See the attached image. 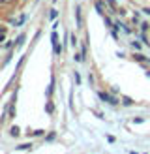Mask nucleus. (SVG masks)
<instances>
[{"label":"nucleus","mask_w":150,"mask_h":154,"mask_svg":"<svg viewBox=\"0 0 150 154\" xmlns=\"http://www.w3.org/2000/svg\"><path fill=\"white\" fill-rule=\"evenodd\" d=\"M98 98L101 100V102H105V103H109V105H118L120 102L112 96V94H109V92H98Z\"/></svg>","instance_id":"obj_1"},{"label":"nucleus","mask_w":150,"mask_h":154,"mask_svg":"<svg viewBox=\"0 0 150 154\" xmlns=\"http://www.w3.org/2000/svg\"><path fill=\"white\" fill-rule=\"evenodd\" d=\"M94 6H96V10H98V13H100V15L105 13V8H103V2H101V0H96Z\"/></svg>","instance_id":"obj_2"},{"label":"nucleus","mask_w":150,"mask_h":154,"mask_svg":"<svg viewBox=\"0 0 150 154\" xmlns=\"http://www.w3.org/2000/svg\"><path fill=\"white\" fill-rule=\"evenodd\" d=\"M133 58L137 60V62H148L146 55H142V53H135V55H133Z\"/></svg>","instance_id":"obj_3"},{"label":"nucleus","mask_w":150,"mask_h":154,"mask_svg":"<svg viewBox=\"0 0 150 154\" xmlns=\"http://www.w3.org/2000/svg\"><path fill=\"white\" fill-rule=\"evenodd\" d=\"M120 103H122V105H126V107H130V105H133V100H131L130 96H122V100H120Z\"/></svg>","instance_id":"obj_4"},{"label":"nucleus","mask_w":150,"mask_h":154,"mask_svg":"<svg viewBox=\"0 0 150 154\" xmlns=\"http://www.w3.org/2000/svg\"><path fill=\"white\" fill-rule=\"evenodd\" d=\"M25 21H26V13H22L21 17H19V21H11V23H13L15 26H21V25H22V23H25Z\"/></svg>","instance_id":"obj_5"},{"label":"nucleus","mask_w":150,"mask_h":154,"mask_svg":"<svg viewBox=\"0 0 150 154\" xmlns=\"http://www.w3.org/2000/svg\"><path fill=\"white\" fill-rule=\"evenodd\" d=\"M75 17H77V25L79 28L82 26V19H81V6H77V13H75Z\"/></svg>","instance_id":"obj_6"},{"label":"nucleus","mask_w":150,"mask_h":154,"mask_svg":"<svg viewBox=\"0 0 150 154\" xmlns=\"http://www.w3.org/2000/svg\"><path fill=\"white\" fill-rule=\"evenodd\" d=\"M51 43H52V47L55 45H58V34H56V30L52 32V36H51Z\"/></svg>","instance_id":"obj_7"},{"label":"nucleus","mask_w":150,"mask_h":154,"mask_svg":"<svg viewBox=\"0 0 150 154\" xmlns=\"http://www.w3.org/2000/svg\"><path fill=\"white\" fill-rule=\"evenodd\" d=\"M58 17V11L56 10H51V13H49V21H55Z\"/></svg>","instance_id":"obj_8"},{"label":"nucleus","mask_w":150,"mask_h":154,"mask_svg":"<svg viewBox=\"0 0 150 154\" xmlns=\"http://www.w3.org/2000/svg\"><path fill=\"white\" fill-rule=\"evenodd\" d=\"M13 45H15V40L13 42H6V43H2V49H11Z\"/></svg>","instance_id":"obj_9"},{"label":"nucleus","mask_w":150,"mask_h":154,"mask_svg":"<svg viewBox=\"0 0 150 154\" xmlns=\"http://www.w3.org/2000/svg\"><path fill=\"white\" fill-rule=\"evenodd\" d=\"M45 111H47V113H52V111H55V105H52V102H49L47 105H45Z\"/></svg>","instance_id":"obj_10"},{"label":"nucleus","mask_w":150,"mask_h":154,"mask_svg":"<svg viewBox=\"0 0 150 154\" xmlns=\"http://www.w3.org/2000/svg\"><path fill=\"white\" fill-rule=\"evenodd\" d=\"M25 38H26L25 34H21V36L17 38V40H15V45H22V42H25Z\"/></svg>","instance_id":"obj_11"},{"label":"nucleus","mask_w":150,"mask_h":154,"mask_svg":"<svg viewBox=\"0 0 150 154\" xmlns=\"http://www.w3.org/2000/svg\"><path fill=\"white\" fill-rule=\"evenodd\" d=\"M139 38H141V42H142V43H146V45H150V42H148V38L145 36V32H141V34H139Z\"/></svg>","instance_id":"obj_12"},{"label":"nucleus","mask_w":150,"mask_h":154,"mask_svg":"<svg viewBox=\"0 0 150 154\" xmlns=\"http://www.w3.org/2000/svg\"><path fill=\"white\" fill-rule=\"evenodd\" d=\"M30 147H32L30 143H25V145H19V147H17V150H26V149H30Z\"/></svg>","instance_id":"obj_13"},{"label":"nucleus","mask_w":150,"mask_h":154,"mask_svg":"<svg viewBox=\"0 0 150 154\" xmlns=\"http://www.w3.org/2000/svg\"><path fill=\"white\" fill-rule=\"evenodd\" d=\"M19 134H21V130H19L17 126H13V128H11V135H13V137H17Z\"/></svg>","instance_id":"obj_14"},{"label":"nucleus","mask_w":150,"mask_h":154,"mask_svg":"<svg viewBox=\"0 0 150 154\" xmlns=\"http://www.w3.org/2000/svg\"><path fill=\"white\" fill-rule=\"evenodd\" d=\"M148 23H141V30H142V32H146V30H148Z\"/></svg>","instance_id":"obj_15"},{"label":"nucleus","mask_w":150,"mask_h":154,"mask_svg":"<svg viewBox=\"0 0 150 154\" xmlns=\"http://www.w3.org/2000/svg\"><path fill=\"white\" fill-rule=\"evenodd\" d=\"M105 25H107L109 28H112V26H115V23H112V21H111V19L107 17V19H105Z\"/></svg>","instance_id":"obj_16"},{"label":"nucleus","mask_w":150,"mask_h":154,"mask_svg":"<svg viewBox=\"0 0 150 154\" xmlns=\"http://www.w3.org/2000/svg\"><path fill=\"white\" fill-rule=\"evenodd\" d=\"M75 83L81 85V75H79V72H75Z\"/></svg>","instance_id":"obj_17"},{"label":"nucleus","mask_w":150,"mask_h":154,"mask_svg":"<svg viewBox=\"0 0 150 154\" xmlns=\"http://www.w3.org/2000/svg\"><path fill=\"white\" fill-rule=\"evenodd\" d=\"M32 135H36V137H40V135H43V130H36V132H32Z\"/></svg>","instance_id":"obj_18"},{"label":"nucleus","mask_w":150,"mask_h":154,"mask_svg":"<svg viewBox=\"0 0 150 154\" xmlns=\"http://www.w3.org/2000/svg\"><path fill=\"white\" fill-rule=\"evenodd\" d=\"M60 51H62V47H60V45H55V55H60Z\"/></svg>","instance_id":"obj_19"},{"label":"nucleus","mask_w":150,"mask_h":154,"mask_svg":"<svg viewBox=\"0 0 150 154\" xmlns=\"http://www.w3.org/2000/svg\"><path fill=\"white\" fill-rule=\"evenodd\" d=\"M71 45H73V47H77V38H75V36H71Z\"/></svg>","instance_id":"obj_20"},{"label":"nucleus","mask_w":150,"mask_h":154,"mask_svg":"<svg viewBox=\"0 0 150 154\" xmlns=\"http://www.w3.org/2000/svg\"><path fill=\"white\" fill-rule=\"evenodd\" d=\"M131 45H133L135 49H141V43H139V42H131Z\"/></svg>","instance_id":"obj_21"},{"label":"nucleus","mask_w":150,"mask_h":154,"mask_svg":"<svg viewBox=\"0 0 150 154\" xmlns=\"http://www.w3.org/2000/svg\"><path fill=\"white\" fill-rule=\"evenodd\" d=\"M45 139H47V141H52V139H55V134H49L47 137H45Z\"/></svg>","instance_id":"obj_22"},{"label":"nucleus","mask_w":150,"mask_h":154,"mask_svg":"<svg viewBox=\"0 0 150 154\" xmlns=\"http://www.w3.org/2000/svg\"><path fill=\"white\" fill-rule=\"evenodd\" d=\"M0 34H6V26L4 25H0Z\"/></svg>","instance_id":"obj_23"},{"label":"nucleus","mask_w":150,"mask_h":154,"mask_svg":"<svg viewBox=\"0 0 150 154\" xmlns=\"http://www.w3.org/2000/svg\"><path fill=\"white\" fill-rule=\"evenodd\" d=\"M13 0H0V4H11Z\"/></svg>","instance_id":"obj_24"},{"label":"nucleus","mask_w":150,"mask_h":154,"mask_svg":"<svg viewBox=\"0 0 150 154\" xmlns=\"http://www.w3.org/2000/svg\"><path fill=\"white\" fill-rule=\"evenodd\" d=\"M4 40H6V34H0V43H2Z\"/></svg>","instance_id":"obj_25"},{"label":"nucleus","mask_w":150,"mask_h":154,"mask_svg":"<svg viewBox=\"0 0 150 154\" xmlns=\"http://www.w3.org/2000/svg\"><path fill=\"white\" fill-rule=\"evenodd\" d=\"M142 11H145V13H148V15H150V8H145V10H142Z\"/></svg>","instance_id":"obj_26"},{"label":"nucleus","mask_w":150,"mask_h":154,"mask_svg":"<svg viewBox=\"0 0 150 154\" xmlns=\"http://www.w3.org/2000/svg\"><path fill=\"white\" fill-rule=\"evenodd\" d=\"M131 154H137V152H131Z\"/></svg>","instance_id":"obj_27"},{"label":"nucleus","mask_w":150,"mask_h":154,"mask_svg":"<svg viewBox=\"0 0 150 154\" xmlns=\"http://www.w3.org/2000/svg\"><path fill=\"white\" fill-rule=\"evenodd\" d=\"M52 2H56V0H52Z\"/></svg>","instance_id":"obj_28"},{"label":"nucleus","mask_w":150,"mask_h":154,"mask_svg":"<svg viewBox=\"0 0 150 154\" xmlns=\"http://www.w3.org/2000/svg\"><path fill=\"white\" fill-rule=\"evenodd\" d=\"M22 2H26V0H22Z\"/></svg>","instance_id":"obj_29"},{"label":"nucleus","mask_w":150,"mask_h":154,"mask_svg":"<svg viewBox=\"0 0 150 154\" xmlns=\"http://www.w3.org/2000/svg\"><path fill=\"white\" fill-rule=\"evenodd\" d=\"M36 2H38V0H36Z\"/></svg>","instance_id":"obj_30"}]
</instances>
